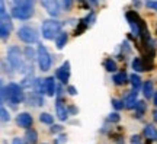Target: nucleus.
<instances>
[{
  "label": "nucleus",
  "mask_w": 157,
  "mask_h": 144,
  "mask_svg": "<svg viewBox=\"0 0 157 144\" xmlns=\"http://www.w3.org/2000/svg\"><path fill=\"white\" fill-rule=\"evenodd\" d=\"M129 80H131V84H132V89L134 90H140L141 88V77L138 76V74H131L129 76Z\"/></svg>",
  "instance_id": "412c9836"
},
{
  "label": "nucleus",
  "mask_w": 157,
  "mask_h": 144,
  "mask_svg": "<svg viewBox=\"0 0 157 144\" xmlns=\"http://www.w3.org/2000/svg\"><path fill=\"white\" fill-rule=\"evenodd\" d=\"M45 88H47V92L45 93L48 95V96H54L56 95V80H54V77H47L45 79Z\"/></svg>",
  "instance_id": "4468645a"
},
{
  "label": "nucleus",
  "mask_w": 157,
  "mask_h": 144,
  "mask_svg": "<svg viewBox=\"0 0 157 144\" xmlns=\"http://www.w3.org/2000/svg\"><path fill=\"white\" fill-rule=\"evenodd\" d=\"M144 112H146V103H144V100H138L135 105V116L141 118L144 115Z\"/></svg>",
  "instance_id": "aec40b11"
},
{
  "label": "nucleus",
  "mask_w": 157,
  "mask_h": 144,
  "mask_svg": "<svg viewBox=\"0 0 157 144\" xmlns=\"http://www.w3.org/2000/svg\"><path fill=\"white\" fill-rule=\"evenodd\" d=\"M28 103H29V105H34V106L44 105V99H42V96H41V93H39V92H36V93L29 95V98H28Z\"/></svg>",
  "instance_id": "2eb2a0df"
},
{
  "label": "nucleus",
  "mask_w": 157,
  "mask_h": 144,
  "mask_svg": "<svg viewBox=\"0 0 157 144\" xmlns=\"http://www.w3.org/2000/svg\"><path fill=\"white\" fill-rule=\"evenodd\" d=\"M7 61L10 63V66L15 70H23L25 68V61H23L22 53L19 50V47H10L7 51Z\"/></svg>",
  "instance_id": "7ed1b4c3"
},
{
  "label": "nucleus",
  "mask_w": 157,
  "mask_h": 144,
  "mask_svg": "<svg viewBox=\"0 0 157 144\" xmlns=\"http://www.w3.org/2000/svg\"><path fill=\"white\" fill-rule=\"evenodd\" d=\"M153 92H154V90H153V83L150 82V80H147L146 83L143 84V93H144V98H146V99H150V98L153 96Z\"/></svg>",
  "instance_id": "dca6fc26"
},
{
  "label": "nucleus",
  "mask_w": 157,
  "mask_h": 144,
  "mask_svg": "<svg viewBox=\"0 0 157 144\" xmlns=\"http://www.w3.org/2000/svg\"><path fill=\"white\" fill-rule=\"evenodd\" d=\"M131 144H143V143H141V138L138 135H132L131 137Z\"/></svg>",
  "instance_id": "473e14b6"
},
{
  "label": "nucleus",
  "mask_w": 157,
  "mask_h": 144,
  "mask_svg": "<svg viewBox=\"0 0 157 144\" xmlns=\"http://www.w3.org/2000/svg\"><path fill=\"white\" fill-rule=\"evenodd\" d=\"M66 138H67V137H66V135H60V137H58V138H57L56 144H63V143H64V141H66Z\"/></svg>",
  "instance_id": "e433bc0d"
},
{
  "label": "nucleus",
  "mask_w": 157,
  "mask_h": 144,
  "mask_svg": "<svg viewBox=\"0 0 157 144\" xmlns=\"http://www.w3.org/2000/svg\"><path fill=\"white\" fill-rule=\"evenodd\" d=\"M0 114H2V121H3V122H6V121H9V119H10V115H9V112L6 111L3 106H2V109H0Z\"/></svg>",
  "instance_id": "c756f323"
},
{
  "label": "nucleus",
  "mask_w": 157,
  "mask_h": 144,
  "mask_svg": "<svg viewBox=\"0 0 157 144\" xmlns=\"http://www.w3.org/2000/svg\"><path fill=\"white\" fill-rule=\"evenodd\" d=\"M56 76L61 83H67L68 79H70V63H68V61H66V63L57 70Z\"/></svg>",
  "instance_id": "1a4fd4ad"
},
{
  "label": "nucleus",
  "mask_w": 157,
  "mask_h": 144,
  "mask_svg": "<svg viewBox=\"0 0 157 144\" xmlns=\"http://www.w3.org/2000/svg\"><path fill=\"white\" fill-rule=\"evenodd\" d=\"M103 66H105V68H106L108 72H117V63H115V60H112V58H106L105 60V63H103Z\"/></svg>",
  "instance_id": "4be33fe9"
},
{
  "label": "nucleus",
  "mask_w": 157,
  "mask_h": 144,
  "mask_svg": "<svg viewBox=\"0 0 157 144\" xmlns=\"http://www.w3.org/2000/svg\"><path fill=\"white\" fill-rule=\"evenodd\" d=\"M117 144H124V143H122V141H119V143H117Z\"/></svg>",
  "instance_id": "79ce46f5"
},
{
  "label": "nucleus",
  "mask_w": 157,
  "mask_h": 144,
  "mask_svg": "<svg viewBox=\"0 0 157 144\" xmlns=\"http://www.w3.org/2000/svg\"><path fill=\"white\" fill-rule=\"evenodd\" d=\"M9 32H10V26H7L5 23H0V33H2V39H6L9 37Z\"/></svg>",
  "instance_id": "393cba45"
},
{
  "label": "nucleus",
  "mask_w": 157,
  "mask_h": 144,
  "mask_svg": "<svg viewBox=\"0 0 157 144\" xmlns=\"http://www.w3.org/2000/svg\"><path fill=\"white\" fill-rule=\"evenodd\" d=\"M25 137H26L28 144H36V141H38V134H36V131L32 130V128H31V130H26Z\"/></svg>",
  "instance_id": "f3484780"
},
{
  "label": "nucleus",
  "mask_w": 157,
  "mask_h": 144,
  "mask_svg": "<svg viewBox=\"0 0 157 144\" xmlns=\"http://www.w3.org/2000/svg\"><path fill=\"white\" fill-rule=\"evenodd\" d=\"M125 16H127V21H128L131 29H132V33L137 35V37H141V32L146 29V25L143 22V19L135 12H127Z\"/></svg>",
  "instance_id": "20e7f679"
},
{
  "label": "nucleus",
  "mask_w": 157,
  "mask_h": 144,
  "mask_svg": "<svg viewBox=\"0 0 157 144\" xmlns=\"http://www.w3.org/2000/svg\"><path fill=\"white\" fill-rule=\"evenodd\" d=\"M153 119L157 122V109H154V111H153Z\"/></svg>",
  "instance_id": "58836bf2"
},
{
  "label": "nucleus",
  "mask_w": 157,
  "mask_h": 144,
  "mask_svg": "<svg viewBox=\"0 0 157 144\" xmlns=\"http://www.w3.org/2000/svg\"><path fill=\"white\" fill-rule=\"evenodd\" d=\"M90 2H92L93 5H98V3H99V0H90Z\"/></svg>",
  "instance_id": "a19ab883"
},
{
  "label": "nucleus",
  "mask_w": 157,
  "mask_h": 144,
  "mask_svg": "<svg viewBox=\"0 0 157 144\" xmlns=\"http://www.w3.org/2000/svg\"><path fill=\"white\" fill-rule=\"evenodd\" d=\"M36 60H38V66L42 72H48L51 68V57L48 51L44 45L41 44L38 47V53H36Z\"/></svg>",
  "instance_id": "39448f33"
},
{
  "label": "nucleus",
  "mask_w": 157,
  "mask_h": 144,
  "mask_svg": "<svg viewBox=\"0 0 157 144\" xmlns=\"http://www.w3.org/2000/svg\"><path fill=\"white\" fill-rule=\"evenodd\" d=\"M137 95H138V90H132V92H129L127 96H125V99H124V103H125V108L127 109H132L135 108L137 105Z\"/></svg>",
  "instance_id": "f8f14e48"
},
{
  "label": "nucleus",
  "mask_w": 157,
  "mask_h": 144,
  "mask_svg": "<svg viewBox=\"0 0 157 144\" xmlns=\"http://www.w3.org/2000/svg\"><path fill=\"white\" fill-rule=\"evenodd\" d=\"M25 54H26V58L31 60V61L35 58V53H34V50H32L31 47H26V48H25Z\"/></svg>",
  "instance_id": "c85d7f7f"
},
{
  "label": "nucleus",
  "mask_w": 157,
  "mask_h": 144,
  "mask_svg": "<svg viewBox=\"0 0 157 144\" xmlns=\"http://www.w3.org/2000/svg\"><path fill=\"white\" fill-rule=\"evenodd\" d=\"M41 3L44 6V9L51 16H58L60 15V3L58 0H41Z\"/></svg>",
  "instance_id": "6e6552de"
},
{
  "label": "nucleus",
  "mask_w": 157,
  "mask_h": 144,
  "mask_svg": "<svg viewBox=\"0 0 157 144\" xmlns=\"http://www.w3.org/2000/svg\"><path fill=\"white\" fill-rule=\"evenodd\" d=\"M112 105H113V108H115L117 111H119V109H122L124 106H125V103H124V100L112 99Z\"/></svg>",
  "instance_id": "cd10ccee"
},
{
  "label": "nucleus",
  "mask_w": 157,
  "mask_h": 144,
  "mask_svg": "<svg viewBox=\"0 0 157 144\" xmlns=\"http://www.w3.org/2000/svg\"><path fill=\"white\" fill-rule=\"evenodd\" d=\"M63 5H64L66 9H70L71 5H73V0H63Z\"/></svg>",
  "instance_id": "f704fd0d"
},
{
  "label": "nucleus",
  "mask_w": 157,
  "mask_h": 144,
  "mask_svg": "<svg viewBox=\"0 0 157 144\" xmlns=\"http://www.w3.org/2000/svg\"><path fill=\"white\" fill-rule=\"evenodd\" d=\"M17 37H19V39H22L23 42H26V44H34V42L38 41V33L31 26H22L19 29V32H17Z\"/></svg>",
  "instance_id": "423d86ee"
},
{
  "label": "nucleus",
  "mask_w": 157,
  "mask_h": 144,
  "mask_svg": "<svg viewBox=\"0 0 157 144\" xmlns=\"http://www.w3.org/2000/svg\"><path fill=\"white\" fill-rule=\"evenodd\" d=\"M119 119H121V116L118 115L117 112H113V114H111V115H109V121H111V122H119Z\"/></svg>",
  "instance_id": "2f4dec72"
},
{
  "label": "nucleus",
  "mask_w": 157,
  "mask_h": 144,
  "mask_svg": "<svg viewBox=\"0 0 157 144\" xmlns=\"http://www.w3.org/2000/svg\"><path fill=\"white\" fill-rule=\"evenodd\" d=\"M146 6L157 12V0H147V2H146Z\"/></svg>",
  "instance_id": "7c9ffc66"
},
{
  "label": "nucleus",
  "mask_w": 157,
  "mask_h": 144,
  "mask_svg": "<svg viewBox=\"0 0 157 144\" xmlns=\"http://www.w3.org/2000/svg\"><path fill=\"white\" fill-rule=\"evenodd\" d=\"M12 16L16 19H29L34 16V7L32 6H13Z\"/></svg>",
  "instance_id": "0eeeda50"
},
{
  "label": "nucleus",
  "mask_w": 157,
  "mask_h": 144,
  "mask_svg": "<svg viewBox=\"0 0 157 144\" xmlns=\"http://www.w3.org/2000/svg\"><path fill=\"white\" fill-rule=\"evenodd\" d=\"M26 143H28V141H25L23 138H19V137H17V138H13V141H12V144H26Z\"/></svg>",
  "instance_id": "72a5a7b5"
},
{
  "label": "nucleus",
  "mask_w": 157,
  "mask_h": 144,
  "mask_svg": "<svg viewBox=\"0 0 157 144\" xmlns=\"http://www.w3.org/2000/svg\"><path fill=\"white\" fill-rule=\"evenodd\" d=\"M154 105L157 106V92H156V93H154Z\"/></svg>",
  "instance_id": "ea45409f"
},
{
  "label": "nucleus",
  "mask_w": 157,
  "mask_h": 144,
  "mask_svg": "<svg viewBox=\"0 0 157 144\" xmlns=\"http://www.w3.org/2000/svg\"><path fill=\"white\" fill-rule=\"evenodd\" d=\"M144 137L148 138V141H157V128L151 124H147L144 127Z\"/></svg>",
  "instance_id": "ddd939ff"
},
{
  "label": "nucleus",
  "mask_w": 157,
  "mask_h": 144,
  "mask_svg": "<svg viewBox=\"0 0 157 144\" xmlns=\"http://www.w3.org/2000/svg\"><path fill=\"white\" fill-rule=\"evenodd\" d=\"M63 127L61 125H54V127H51V133H58V131H61Z\"/></svg>",
  "instance_id": "c9c22d12"
},
{
  "label": "nucleus",
  "mask_w": 157,
  "mask_h": 144,
  "mask_svg": "<svg viewBox=\"0 0 157 144\" xmlns=\"http://www.w3.org/2000/svg\"><path fill=\"white\" fill-rule=\"evenodd\" d=\"M113 83L118 84V86H121V84H124L125 82H127V74H125V72H121V73H117V74H113Z\"/></svg>",
  "instance_id": "6ab92c4d"
},
{
  "label": "nucleus",
  "mask_w": 157,
  "mask_h": 144,
  "mask_svg": "<svg viewBox=\"0 0 157 144\" xmlns=\"http://www.w3.org/2000/svg\"><path fill=\"white\" fill-rule=\"evenodd\" d=\"M56 109H57V116H58V119L66 121L68 118V111H67V108H66V103H64V100H63L60 96L57 98Z\"/></svg>",
  "instance_id": "9d476101"
},
{
  "label": "nucleus",
  "mask_w": 157,
  "mask_h": 144,
  "mask_svg": "<svg viewBox=\"0 0 157 144\" xmlns=\"http://www.w3.org/2000/svg\"><path fill=\"white\" fill-rule=\"evenodd\" d=\"M132 68H134L135 72H144V70H146V66H144V64H143V61L140 60V58H134V60H132Z\"/></svg>",
  "instance_id": "5701e85b"
},
{
  "label": "nucleus",
  "mask_w": 157,
  "mask_h": 144,
  "mask_svg": "<svg viewBox=\"0 0 157 144\" xmlns=\"http://www.w3.org/2000/svg\"><path fill=\"white\" fill-rule=\"evenodd\" d=\"M35 84H36V92H39V93H42V92H47V88H45V80L42 82L41 79H36Z\"/></svg>",
  "instance_id": "a878e982"
},
{
  "label": "nucleus",
  "mask_w": 157,
  "mask_h": 144,
  "mask_svg": "<svg viewBox=\"0 0 157 144\" xmlns=\"http://www.w3.org/2000/svg\"><path fill=\"white\" fill-rule=\"evenodd\" d=\"M67 39H68V35L66 32H61L58 37H57L56 39V45L58 50H61V48H64V45L67 44Z\"/></svg>",
  "instance_id": "a211bd4d"
},
{
  "label": "nucleus",
  "mask_w": 157,
  "mask_h": 144,
  "mask_svg": "<svg viewBox=\"0 0 157 144\" xmlns=\"http://www.w3.org/2000/svg\"><path fill=\"white\" fill-rule=\"evenodd\" d=\"M63 23L56 19H48L42 23V37L45 39H54L61 33Z\"/></svg>",
  "instance_id": "f03ea898"
},
{
  "label": "nucleus",
  "mask_w": 157,
  "mask_h": 144,
  "mask_svg": "<svg viewBox=\"0 0 157 144\" xmlns=\"http://www.w3.org/2000/svg\"><path fill=\"white\" fill-rule=\"evenodd\" d=\"M16 122H17L19 127L29 128L31 125H32V116H31V114H28V112H22V114L17 115Z\"/></svg>",
  "instance_id": "9b49d317"
},
{
  "label": "nucleus",
  "mask_w": 157,
  "mask_h": 144,
  "mask_svg": "<svg viewBox=\"0 0 157 144\" xmlns=\"http://www.w3.org/2000/svg\"><path fill=\"white\" fill-rule=\"evenodd\" d=\"M67 90H68V93H70V95H76V93H77V90H76V88H74V86H68Z\"/></svg>",
  "instance_id": "4c0bfd02"
},
{
  "label": "nucleus",
  "mask_w": 157,
  "mask_h": 144,
  "mask_svg": "<svg viewBox=\"0 0 157 144\" xmlns=\"http://www.w3.org/2000/svg\"><path fill=\"white\" fill-rule=\"evenodd\" d=\"M2 99H7L12 105H17L25 99V93L22 90V86L16 83H9L7 86H2Z\"/></svg>",
  "instance_id": "f257e3e1"
},
{
  "label": "nucleus",
  "mask_w": 157,
  "mask_h": 144,
  "mask_svg": "<svg viewBox=\"0 0 157 144\" xmlns=\"http://www.w3.org/2000/svg\"><path fill=\"white\" fill-rule=\"evenodd\" d=\"M35 0H13L15 6H34Z\"/></svg>",
  "instance_id": "bb28decb"
},
{
  "label": "nucleus",
  "mask_w": 157,
  "mask_h": 144,
  "mask_svg": "<svg viewBox=\"0 0 157 144\" xmlns=\"http://www.w3.org/2000/svg\"><path fill=\"white\" fill-rule=\"evenodd\" d=\"M39 121L44 122V124H52V122H54V118H52V115L44 112V114H41V115H39Z\"/></svg>",
  "instance_id": "b1692460"
}]
</instances>
